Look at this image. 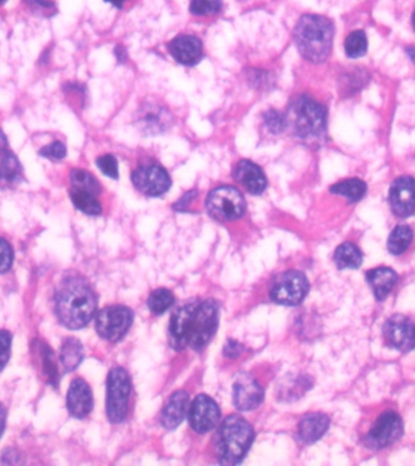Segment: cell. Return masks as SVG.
<instances>
[{
	"label": "cell",
	"instance_id": "24",
	"mask_svg": "<svg viewBox=\"0 0 415 466\" xmlns=\"http://www.w3.org/2000/svg\"><path fill=\"white\" fill-rule=\"evenodd\" d=\"M23 176L21 163L10 151H5L0 158V188L16 186Z\"/></svg>",
	"mask_w": 415,
	"mask_h": 466
},
{
	"label": "cell",
	"instance_id": "17",
	"mask_svg": "<svg viewBox=\"0 0 415 466\" xmlns=\"http://www.w3.org/2000/svg\"><path fill=\"white\" fill-rule=\"evenodd\" d=\"M263 399V389L249 373H241L233 385V403L238 411H253Z\"/></svg>",
	"mask_w": 415,
	"mask_h": 466
},
{
	"label": "cell",
	"instance_id": "36",
	"mask_svg": "<svg viewBox=\"0 0 415 466\" xmlns=\"http://www.w3.org/2000/svg\"><path fill=\"white\" fill-rule=\"evenodd\" d=\"M96 166L108 178H118V161L112 154H103L96 159Z\"/></svg>",
	"mask_w": 415,
	"mask_h": 466
},
{
	"label": "cell",
	"instance_id": "29",
	"mask_svg": "<svg viewBox=\"0 0 415 466\" xmlns=\"http://www.w3.org/2000/svg\"><path fill=\"white\" fill-rule=\"evenodd\" d=\"M343 47H345V54L350 59H358L365 56L368 50V39L365 30H353L352 33L348 34Z\"/></svg>",
	"mask_w": 415,
	"mask_h": 466
},
{
	"label": "cell",
	"instance_id": "5",
	"mask_svg": "<svg viewBox=\"0 0 415 466\" xmlns=\"http://www.w3.org/2000/svg\"><path fill=\"white\" fill-rule=\"evenodd\" d=\"M254 442V428L239 416H229L221 423L214 436L216 455L221 464L237 465Z\"/></svg>",
	"mask_w": 415,
	"mask_h": 466
},
{
	"label": "cell",
	"instance_id": "6",
	"mask_svg": "<svg viewBox=\"0 0 415 466\" xmlns=\"http://www.w3.org/2000/svg\"><path fill=\"white\" fill-rule=\"evenodd\" d=\"M69 195L74 207L86 215H100L102 207L98 197L101 193V186L98 178L86 170L73 169L69 175Z\"/></svg>",
	"mask_w": 415,
	"mask_h": 466
},
{
	"label": "cell",
	"instance_id": "8",
	"mask_svg": "<svg viewBox=\"0 0 415 466\" xmlns=\"http://www.w3.org/2000/svg\"><path fill=\"white\" fill-rule=\"evenodd\" d=\"M205 207L216 220L233 221L241 219L246 210V200L241 191L232 186L216 187L207 195Z\"/></svg>",
	"mask_w": 415,
	"mask_h": 466
},
{
	"label": "cell",
	"instance_id": "39",
	"mask_svg": "<svg viewBox=\"0 0 415 466\" xmlns=\"http://www.w3.org/2000/svg\"><path fill=\"white\" fill-rule=\"evenodd\" d=\"M195 195H197V191H195V190L186 192V193H185V195H183V197L174 204L175 210H178V212H185L187 207L192 203V200H195Z\"/></svg>",
	"mask_w": 415,
	"mask_h": 466
},
{
	"label": "cell",
	"instance_id": "28",
	"mask_svg": "<svg viewBox=\"0 0 415 466\" xmlns=\"http://www.w3.org/2000/svg\"><path fill=\"white\" fill-rule=\"evenodd\" d=\"M413 241V229L411 226L399 225L394 227L387 239V249L392 255H402Z\"/></svg>",
	"mask_w": 415,
	"mask_h": 466
},
{
	"label": "cell",
	"instance_id": "2",
	"mask_svg": "<svg viewBox=\"0 0 415 466\" xmlns=\"http://www.w3.org/2000/svg\"><path fill=\"white\" fill-rule=\"evenodd\" d=\"M98 309V297L89 282L81 275H68L55 292V312L68 329L84 328Z\"/></svg>",
	"mask_w": 415,
	"mask_h": 466
},
{
	"label": "cell",
	"instance_id": "20",
	"mask_svg": "<svg viewBox=\"0 0 415 466\" xmlns=\"http://www.w3.org/2000/svg\"><path fill=\"white\" fill-rule=\"evenodd\" d=\"M93 406V392L89 384L81 377H76L71 382L67 394V408L71 416L83 419L89 416Z\"/></svg>",
	"mask_w": 415,
	"mask_h": 466
},
{
	"label": "cell",
	"instance_id": "46",
	"mask_svg": "<svg viewBox=\"0 0 415 466\" xmlns=\"http://www.w3.org/2000/svg\"><path fill=\"white\" fill-rule=\"evenodd\" d=\"M411 22H413V27H414L415 30V10L414 13H413V16H411Z\"/></svg>",
	"mask_w": 415,
	"mask_h": 466
},
{
	"label": "cell",
	"instance_id": "14",
	"mask_svg": "<svg viewBox=\"0 0 415 466\" xmlns=\"http://www.w3.org/2000/svg\"><path fill=\"white\" fill-rule=\"evenodd\" d=\"M136 125L144 135H158L173 124V115L166 106L157 102H144L135 115Z\"/></svg>",
	"mask_w": 415,
	"mask_h": 466
},
{
	"label": "cell",
	"instance_id": "32",
	"mask_svg": "<svg viewBox=\"0 0 415 466\" xmlns=\"http://www.w3.org/2000/svg\"><path fill=\"white\" fill-rule=\"evenodd\" d=\"M224 8L222 0H191L190 11L195 16H212Z\"/></svg>",
	"mask_w": 415,
	"mask_h": 466
},
{
	"label": "cell",
	"instance_id": "31",
	"mask_svg": "<svg viewBox=\"0 0 415 466\" xmlns=\"http://www.w3.org/2000/svg\"><path fill=\"white\" fill-rule=\"evenodd\" d=\"M39 353H40V360H42V370L47 375V380L52 385H57L59 382V369L56 365L55 355L51 351V348L47 346V343H39Z\"/></svg>",
	"mask_w": 415,
	"mask_h": 466
},
{
	"label": "cell",
	"instance_id": "21",
	"mask_svg": "<svg viewBox=\"0 0 415 466\" xmlns=\"http://www.w3.org/2000/svg\"><path fill=\"white\" fill-rule=\"evenodd\" d=\"M190 396L185 391H176L170 396L168 402L161 411V425L166 430H174L183 423L188 413Z\"/></svg>",
	"mask_w": 415,
	"mask_h": 466
},
{
	"label": "cell",
	"instance_id": "27",
	"mask_svg": "<svg viewBox=\"0 0 415 466\" xmlns=\"http://www.w3.org/2000/svg\"><path fill=\"white\" fill-rule=\"evenodd\" d=\"M367 183L360 178H348L331 187V193L345 197L348 202L356 203L367 193Z\"/></svg>",
	"mask_w": 415,
	"mask_h": 466
},
{
	"label": "cell",
	"instance_id": "22",
	"mask_svg": "<svg viewBox=\"0 0 415 466\" xmlns=\"http://www.w3.org/2000/svg\"><path fill=\"white\" fill-rule=\"evenodd\" d=\"M331 425L329 418L323 413H311L304 416L297 425V438L299 441L311 445L322 438Z\"/></svg>",
	"mask_w": 415,
	"mask_h": 466
},
{
	"label": "cell",
	"instance_id": "40",
	"mask_svg": "<svg viewBox=\"0 0 415 466\" xmlns=\"http://www.w3.org/2000/svg\"><path fill=\"white\" fill-rule=\"evenodd\" d=\"M243 351V346L241 343L234 341V340H229L226 346H224V356L229 357V358H236V357L241 355Z\"/></svg>",
	"mask_w": 415,
	"mask_h": 466
},
{
	"label": "cell",
	"instance_id": "34",
	"mask_svg": "<svg viewBox=\"0 0 415 466\" xmlns=\"http://www.w3.org/2000/svg\"><path fill=\"white\" fill-rule=\"evenodd\" d=\"M25 3L37 16L49 18L57 13V6L54 0H25Z\"/></svg>",
	"mask_w": 415,
	"mask_h": 466
},
{
	"label": "cell",
	"instance_id": "42",
	"mask_svg": "<svg viewBox=\"0 0 415 466\" xmlns=\"http://www.w3.org/2000/svg\"><path fill=\"white\" fill-rule=\"evenodd\" d=\"M115 56H117V59H118L119 62H122V64H124V62L127 61V51H125V49H124V47H115Z\"/></svg>",
	"mask_w": 415,
	"mask_h": 466
},
{
	"label": "cell",
	"instance_id": "47",
	"mask_svg": "<svg viewBox=\"0 0 415 466\" xmlns=\"http://www.w3.org/2000/svg\"><path fill=\"white\" fill-rule=\"evenodd\" d=\"M5 3H6V0H0V6H1L3 4H5Z\"/></svg>",
	"mask_w": 415,
	"mask_h": 466
},
{
	"label": "cell",
	"instance_id": "12",
	"mask_svg": "<svg viewBox=\"0 0 415 466\" xmlns=\"http://www.w3.org/2000/svg\"><path fill=\"white\" fill-rule=\"evenodd\" d=\"M132 181L136 190L147 197H161L171 187L168 171L157 163H146L137 166L132 171Z\"/></svg>",
	"mask_w": 415,
	"mask_h": 466
},
{
	"label": "cell",
	"instance_id": "44",
	"mask_svg": "<svg viewBox=\"0 0 415 466\" xmlns=\"http://www.w3.org/2000/svg\"><path fill=\"white\" fill-rule=\"evenodd\" d=\"M105 1H106V3H110L113 6H115V8L120 10V8H123L124 1H125V0H105Z\"/></svg>",
	"mask_w": 415,
	"mask_h": 466
},
{
	"label": "cell",
	"instance_id": "45",
	"mask_svg": "<svg viewBox=\"0 0 415 466\" xmlns=\"http://www.w3.org/2000/svg\"><path fill=\"white\" fill-rule=\"evenodd\" d=\"M406 54H407L408 57L415 64V47H406Z\"/></svg>",
	"mask_w": 415,
	"mask_h": 466
},
{
	"label": "cell",
	"instance_id": "16",
	"mask_svg": "<svg viewBox=\"0 0 415 466\" xmlns=\"http://www.w3.org/2000/svg\"><path fill=\"white\" fill-rule=\"evenodd\" d=\"M221 411L217 403L207 394H198L188 409V420L195 433L212 431L220 420Z\"/></svg>",
	"mask_w": 415,
	"mask_h": 466
},
{
	"label": "cell",
	"instance_id": "25",
	"mask_svg": "<svg viewBox=\"0 0 415 466\" xmlns=\"http://www.w3.org/2000/svg\"><path fill=\"white\" fill-rule=\"evenodd\" d=\"M59 360L66 372H73L84 360V348L76 338L64 340L59 351Z\"/></svg>",
	"mask_w": 415,
	"mask_h": 466
},
{
	"label": "cell",
	"instance_id": "11",
	"mask_svg": "<svg viewBox=\"0 0 415 466\" xmlns=\"http://www.w3.org/2000/svg\"><path fill=\"white\" fill-rule=\"evenodd\" d=\"M403 435L402 418L396 411H384L365 437V447L380 450L399 441Z\"/></svg>",
	"mask_w": 415,
	"mask_h": 466
},
{
	"label": "cell",
	"instance_id": "30",
	"mask_svg": "<svg viewBox=\"0 0 415 466\" xmlns=\"http://www.w3.org/2000/svg\"><path fill=\"white\" fill-rule=\"evenodd\" d=\"M175 297L173 292L166 288L153 290L147 300L149 311L154 314H163L174 304Z\"/></svg>",
	"mask_w": 415,
	"mask_h": 466
},
{
	"label": "cell",
	"instance_id": "19",
	"mask_svg": "<svg viewBox=\"0 0 415 466\" xmlns=\"http://www.w3.org/2000/svg\"><path fill=\"white\" fill-rule=\"evenodd\" d=\"M233 178L250 195H261L267 187L266 176L263 169L253 161H238L233 169Z\"/></svg>",
	"mask_w": 415,
	"mask_h": 466
},
{
	"label": "cell",
	"instance_id": "1",
	"mask_svg": "<svg viewBox=\"0 0 415 466\" xmlns=\"http://www.w3.org/2000/svg\"><path fill=\"white\" fill-rule=\"evenodd\" d=\"M219 312V304L212 299L190 301L176 309L169 323L171 348L203 350L216 333Z\"/></svg>",
	"mask_w": 415,
	"mask_h": 466
},
{
	"label": "cell",
	"instance_id": "41",
	"mask_svg": "<svg viewBox=\"0 0 415 466\" xmlns=\"http://www.w3.org/2000/svg\"><path fill=\"white\" fill-rule=\"evenodd\" d=\"M5 423H6V411H5L4 406L0 403V438L4 433Z\"/></svg>",
	"mask_w": 415,
	"mask_h": 466
},
{
	"label": "cell",
	"instance_id": "10",
	"mask_svg": "<svg viewBox=\"0 0 415 466\" xmlns=\"http://www.w3.org/2000/svg\"><path fill=\"white\" fill-rule=\"evenodd\" d=\"M132 321L134 314L129 307L122 305L107 306L98 311L95 326L102 339L115 343L123 339L130 329Z\"/></svg>",
	"mask_w": 415,
	"mask_h": 466
},
{
	"label": "cell",
	"instance_id": "4",
	"mask_svg": "<svg viewBox=\"0 0 415 466\" xmlns=\"http://www.w3.org/2000/svg\"><path fill=\"white\" fill-rule=\"evenodd\" d=\"M292 135L309 146H319L326 137V110L309 96H297L285 115Z\"/></svg>",
	"mask_w": 415,
	"mask_h": 466
},
{
	"label": "cell",
	"instance_id": "7",
	"mask_svg": "<svg viewBox=\"0 0 415 466\" xmlns=\"http://www.w3.org/2000/svg\"><path fill=\"white\" fill-rule=\"evenodd\" d=\"M132 394V380L127 370L113 368L107 379V416L110 423L118 424L125 420Z\"/></svg>",
	"mask_w": 415,
	"mask_h": 466
},
{
	"label": "cell",
	"instance_id": "38",
	"mask_svg": "<svg viewBox=\"0 0 415 466\" xmlns=\"http://www.w3.org/2000/svg\"><path fill=\"white\" fill-rule=\"evenodd\" d=\"M11 333L8 331H0V372L8 365L11 350Z\"/></svg>",
	"mask_w": 415,
	"mask_h": 466
},
{
	"label": "cell",
	"instance_id": "13",
	"mask_svg": "<svg viewBox=\"0 0 415 466\" xmlns=\"http://www.w3.org/2000/svg\"><path fill=\"white\" fill-rule=\"evenodd\" d=\"M382 334L389 348L404 353L415 348V323L404 314L391 316L382 326Z\"/></svg>",
	"mask_w": 415,
	"mask_h": 466
},
{
	"label": "cell",
	"instance_id": "9",
	"mask_svg": "<svg viewBox=\"0 0 415 466\" xmlns=\"http://www.w3.org/2000/svg\"><path fill=\"white\" fill-rule=\"evenodd\" d=\"M309 290L307 277L300 271H287L275 277L270 289V297L275 304L297 306L305 299Z\"/></svg>",
	"mask_w": 415,
	"mask_h": 466
},
{
	"label": "cell",
	"instance_id": "37",
	"mask_svg": "<svg viewBox=\"0 0 415 466\" xmlns=\"http://www.w3.org/2000/svg\"><path fill=\"white\" fill-rule=\"evenodd\" d=\"M13 261V246H10L8 241L0 238V273L8 272Z\"/></svg>",
	"mask_w": 415,
	"mask_h": 466
},
{
	"label": "cell",
	"instance_id": "26",
	"mask_svg": "<svg viewBox=\"0 0 415 466\" xmlns=\"http://www.w3.org/2000/svg\"><path fill=\"white\" fill-rule=\"evenodd\" d=\"M334 261L340 270L343 268H360L363 263V254L360 248L351 241L340 244L334 253Z\"/></svg>",
	"mask_w": 415,
	"mask_h": 466
},
{
	"label": "cell",
	"instance_id": "33",
	"mask_svg": "<svg viewBox=\"0 0 415 466\" xmlns=\"http://www.w3.org/2000/svg\"><path fill=\"white\" fill-rule=\"evenodd\" d=\"M263 123H265L267 130L273 135H278L280 132H283L284 129L287 127L285 115H282L280 110H267L266 113L263 115Z\"/></svg>",
	"mask_w": 415,
	"mask_h": 466
},
{
	"label": "cell",
	"instance_id": "35",
	"mask_svg": "<svg viewBox=\"0 0 415 466\" xmlns=\"http://www.w3.org/2000/svg\"><path fill=\"white\" fill-rule=\"evenodd\" d=\"M39 154L42 157L51 159V161H61L66 157L67 149L61 141H54L52 144H47L42 149H39Z\"/></svg>",
	"mask_w": 415,
	"mask_h": 466
},
{
	"label": "cell",
	"instance_id": "43",
	"mask_svg": "<svg viewBox=\"0 0 415 466\" xmlns=\"http://www.w3.org/2000/svg\"><path fill=\"white\" fill-rule=\"evenodd\" d=\"M8 139H6L4 132L0 130V156H1L5 151H8Z\"/></svg>",
	"mask_w": 415,
	"mask_h": 466
},
{
	"label": "cell",
	"instance_id": "23",
	"mask_svg": "<svg viewBox=\"0 0 415 466\" xmlns=\"http://www.w3.org/2000/svg\"><path fill=\"white\" fill-rule=\"evenodd\" d=\"M365 280L377 301L385 300L399 282V275L390 267H377L365 273Z\"/></svg>",
	"mask_w": 415,
	"mask_h": 466
},
{
	"label": "cell",
	"instance_id": "3",
	"mask_svg": "<svg viewBox=\"0 0 415 466\" xmlns=\"http://www.w3.org/2000/svg\"><path fill=\"white\" fill-rule=\"evenodd\" d=\"M333 39L334 25L322 15H304L294 28V42L297 50L311 64H323L326 61L331 55Z\"/></svg>",
	"mask_w": 415,
	"mask_h": 466
},
{
	"label": "cell",
	"instance_id": "15",
	"mask_svg": "<svg viewBox=\"0 0 415 466\" xmlns=\"http://www.w3.org/2000/svg\"><path fill=\"white\" fill-rule=\"evenodd\" d=\"M391 212L401 219H407L415 214V178L403 175L396 178L389 191Z\"/></svg>",
	"mask_w": 415,
	"mask_h": 466
},
{
	"label": "cell",
	"instance_id": "18",
	"mask_svg": "<svg viewBox=\"0 0 415 466\" xmlns=\"http://www.w3.org/2000/svg\"><path fill=\"white\" fill-rule=\"evenodd\" d=\"M170 55L183 66H195L203 57V44L195 35L180 34L168 44Z\"/></svg>",
	"mask_w": 415,
	"mask_h": 466
}]
</instances>
